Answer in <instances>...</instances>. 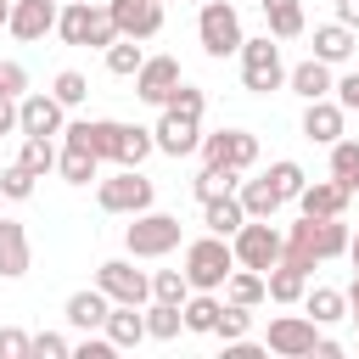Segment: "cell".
<instances>
[{
  "label": "cell",
  "mask_w": 359,
  "mask_h": 359,
  "mask_svg": "<svg viewBox=\"0 0 359 359\" xmlns=\"http://www.w3.org/2000/svg\"><path fill=\"white\" fill-rule=\"evenodd\" d=\"M107 17L123 39H151L163 34V0H107Z\"/></svg>",
  "instance_id": "obj_12"
},
{
  "label": "cell",
  "mask_w": 359,
  "mask_h": 359,
  "mask_svg": "<svg viewBox=\"0 0 359 359\" xmlns=\"http://www.w3.org/2000/svg\"><path fill=\"white\" fill-rule=\"evenodd\" d=\"M236 185H241V174H236V168H208V163H202V174L191 180L196 202H208V196H219V191H236Z\"/></svg>",
  "instance_id": "obj_39"
},
{
  "label": "cell",
  "mask_w": 359,
  "mask_h": 359,
  "mask_svg": "<svg viewBox=\"0 0 359 359\" xmlns=\"http://www.w3.org/2000/svg\"><path fill=\"white\" fill-rule=\"evenodd\" d=\"M151 151H157L151 129H140V123H123V135H118V168H140Z\"/></svg>",
  "instance_id": "obj_32"
},
{
  "label": "cell",
  "mask_w": 359,
  "mask_h": 359,
  "mask_svg": "<svg viewBox=\"0 0 359 359\" xmlns=\"http://www.w3.org/2000/svg\"><path fill=\"white\" fill-rule=\"evenodd\" d=\"M151 180L140 174V168H118L112 180H101L95 185V202H101V213H146L151 208Z\"/></svg>",
  "instance_id": "obj_7"
},
{
  "label": "cell",
  "mask_w": 359,
  "mask_h": 359,
  "mask_svg": "<svg viewBox=\"0 0 359 359\" xmlns=\"http://www.w3.org/2000/svg\"><path fill=\"white\" fill-rule=\"evenodd\" d=\"M348 258H353V275H359V230L348 236Z\"/></svg>",
  "instance_id": "obj_54"
},
{
  "label": "cell",
  "mask_w": 359,
  "mask_h": 359,
  "mask_svg": "<svg viewBox=\"0 0 359 359\" xmlns=\"http://www.w3.org/2000/svg\"><path fill=\"white\" fill-rule=\"evenodd\" d=\"M6 17H11V0H0V28H6Z\"/></svg>",
  "instance_id": "obj_55"
},
{
  "label": "cell",
  "mask_w": 359,
  "mask_h": 359,
  "mask_svg": "<svg viewBox=\"0 0 359 359\" xmlns=\"http://www.w3.org/2000/svg\"><path fill=\"white\" fill-rule=\"evenodd\" d=\"M56 174H62L67 185H90V180H101V157L84 151V146H62V151H56Z\"/></svg>",
  "instance_id": "obj_27"
},
{
  "label": "cell",
  "mask_w": 359,
  "mask_h": 359,
  "mask_svg": "<svg viewBox=\"0 0 359 359\" xmlns=\"http://www.w3.org/2000/svg\"><path fill=\"white\" fill-rule=\"evenodd\" d=\"M224 297H230V303H241V309H258V303H264V275L236 264V269H230V280H224Z\"/></svg>",
  "instance_id": "obj_35"
},
{
  "label": "cell",
  "mask_w": 359,
  "mask_h": 359,
  "mask_svg": "<svg viewBox=\"0 0 359 359\" xmlns=\"http://www.w3.org/2000/svg\"><path fill=\"white\" fill-rule=\"evenodd\" d=\"M0 90L6 95H28V67L22 62H0Z\"/></svg>",
  "instance_id": "obj_45"
},
{
  "label": "cell",
  "mask_w": 359,
  "mask_h": 359,
  "mask_svg": "<svg viewBox=\"0 0 359 359\" xmlns=\"http://www.w3.org/2000/svg\"><path fill=\"white\" fill-rule=\"evenodd\" d=\"M219 309H224V303H219L213 292H191V297L180 303V314H185V331H208V337H213V320H219Z\"/></svg>",
  "instance_id": "obj_36"
},
{
  "label": "cell",
  "mask_w": 359,
  "mask_h": 359,
  "mask_svg": "<svg viewBox=\"0 0 359 359\" xmlns=\"http://www.w3.org/2000/svg\"><path fill=\"white\" fill-rule=\"evenodd\" d=\"M140 62H146L140 39H123V34H118V39L107 45V73H112V79H135V73H140Z\"/></svg>",
  "instance_id": "obj_34"
},
{
  "label": "cell",
  "mask_w": 359,
  "mask_h": 359,
  "mask_svg": "<svg viewBox=\"0 0 359 359\" xmlns=\"http://www.w3.org/2000/svg\"><path fill=\"white\" fill-rule=\"evenodd\" d=\"M140 314H146V337L151 342H174L180 331H185V314H180V303H140Z\"/></svg>",
  "instance_id": "obj_29"
},
{
  "label": "cell",
  "mask_w": 359,
  "mask_h": 359,
  "mask_svg": "<svg viewBox=\"0 0 359 359\" xmlns=\"http://www.w3.org/2000/svg\"><path fill=\"white\" fill-rule=\"evenodd\" d=\"M95 286H101L112 303H151V275L135 269L129 258H107V264L95 269Z\"/></svg>",
  "instance_id": "obj_11"
},
{
  "label": "cell",
  "mask_w": 359,
  "mask_h": 359,
  "mask_svg": "<svg viewBox=\"0 0 359 359\" xmlns=\"http://www.w3.org/2000/svg\"><path fill=\"white\" fill-rule=\"evenodd\" d=\"M107 309H112V297H107L101 286H84V292L67 297V325H79V331H101Z\"/></svg>",
  "instance_id": "obj_23"
},
{
  "label": "cell",
  "mask_w": 359,
  "mask_h": 359,
  "mask_svg": "<svg viewBox=\"0 0 359 359\" xmlns=\"http://www.w3.org/2000/svg\"><path fill=\"white\" fill-rule=\"evenodd\" d=\"M331 101H337L342 112H359V73H348V79H337V84H331Z\"/></svg>",
  "instance_id": "obj_46"
},
{
  "label": "cell",
  "mask_w": 359,
  "mask_h": 359,
  "mask_svg": "<svg viewBox=\"0 0 359 359\" xmlns=\"http://www.w3.org/2000/svg\"><path fill=\"white\" fill-rule=\"evenodd\" d=\"M202 163L208 168H236V174H247L252 163H258V135H247V129H219V135H202Z\"/></svg>",
  "instance_id": "obj_8"
},
{
  "label": "cell",
  "mask_w": 359,
  "mask_h": 359,
  "mask_svg": "<svg viewBox=\"0 0 359 359\" xmlns=\"http://www.w3.org/2000/svg\"><path fill=\"white\" fill-rule=\"evenodd\" d=\"M28 353H34V359H67L73 342H67L62 331H39V337H28Z\"/></svg>",
  "instance_id": "obj_44"
},
{
  "label": "cell",
  "mask_w": 359,
  "mask_h": 359,
  "mask_svg": "<svg viewBox=\"0 0 359 359\" xmlns=\"http://www.w3.org/2000/svg\"><path fill=\"white\" fill-rule=\"evenodd\" d=\"M331 180L348 196L359 191V140H331Z\"/></svg>",
  "instance_id": "obj_33"
},
{
  "label": "cell",
  "mask_w": 359,
  "mask_h": 359,
  "mask_svg": "<svg viewBox=\"0 0 359 359\" xmlns=\"http://www.w3.org/2000/svg\"><path fill=\"white\" fill-rule=\"evenodd\" d=\"M337 22H348L359 34V0H337Z\"/></svg>",
  "instance_id": "obj_53"
},
{
  "label": "cell",
  "mask_w": 359,
  "mask_h": 359,
  "mask_svg": "<svg viewBox=\"0 0 359 359\" xmlns=\"http://www.w3.org/2000/svg\"><path fill=\"white\" fill-rule=\"evenodd\" d=\"M303 309H309L314 325H337V320H348V297H342L337 286H314V292H303Z\"/></svg>",
  "instance_id": "obj_30"
},
{
  "label": "cell",
  "mask_w": 359,
  "mask_h": 359,
  "mask_svg": "<svg viewBox=\"0 0 359 359\" xmlns=\"http://www.w3.org/2000/svg\"><path fill=\"white\" fill-rule=\"evenodd\" d=\"M236 196H241V213H247V219H275V213H280V191H275L269 180H241Z\"/></svg>",
  "instance_id": "obj_28"
},
{
  "label": "cell",
  "mask_w": 359,
  "mask_h": 359,
  "mask_svg": "<svg viewBox=\"0 0 359 359\" xmlns=\"http://www.w3.org/2000/svg\"><path fill=\"white\" fill-rule=\"evenodd\" d=\"M230 269H236V252H230V236H196L191 247H185V280H191V292H219L224 280H230Z\"/></svg>",
  "instance_id": "obj_2"
},
{
  "label": "cell",
  "mask_w": 359,
  "mask_h": 359,
  "mask_svg": "<svg viewBox=\"0 0 359 359\" xmlns=\"http://www.w3.org/2000/svg\"><path fill=\"white\" fill-rule=\"evenodd\" d=\"M123 247H129V258H163V252L180 247V219H174V213H157V208L129 213Z\"/></svg>",
  "instance_id": "obj_3"
},
{
  "label": "cell",
  "mask_w": 359,
  "mask_h": 359,
  "mask_svg": "<svg viewBox=\"0 0 359 359\" xmlns=\"http://www.w3.org/2000/svg\"><path fill=\"white\" fill-rule=\"evenodd\" d=\"M286 84L303 95V101H320V95H331V67L320 62V56H309V62H297V67H286Z\"/></svg>",
  "instance_id": "obj_24"
},
{
  "label": "cell",
  "mask_w": 359,
  "mask_h": 359,
  "mask_svg": "<svg viewBox=\"0 0 359 359\" xmlns=\"http://www.w3.org/2000/svg\"><path fill=\"white\" fill-rule=\"evenodd\" d=\"M314 56H320L325 67L348 62V56H353V28H348V22H320V28H314Z\"/></svg>",
  "instance_id": "obj_26"
},
{
  "label": "cell",
  "mask_w": 359,
  "mask_h": 359,
  "mask_svg": "<svg viewBox=\"0 0 359 359\" xmlns=\"http://www.w3.org/2000/svg\"><path fill=\"white\" fill-rule=\"evenodd\" d=\"M348 224H342V213L337 219H297L292 230H286V241H280V264H297V269H314V264H325V258H342L348 252Z\"/></svg>",
  "instance_id": "obj_1"
},
{
  "label": "cell",
  "mask_w": 359,
  "mask_h": 359,
  "mask_svg": "<svg viewBox=\"0 0 359 359\" xmlns=\"http://www.w3.org/2000/svg\"><path fill=\"white\" fill-rule=\"evenodd\" d=\"M297 208H303L309 219H337V213L348 208V191H342L337 180H314V185L297 191Z\"/></svg>",
  "instance_id": "obj_20"
},
{
  "label": "cell",
  "mask_w": 359,
  "mask_h": 359,
  "mask_svg": "<svg viewBox=\"0 0 359 359\" xmlns=\"http://www.w3.org/2000/svg\"><path fill=\"white\" fill-rule=\"evenodd\" d=\"M73 359H112V342H107V331H101V337H84V342L73 348Z\"/></svg>",
  "instance_id": "obj_49"
},
{
  "label": "cell",
  "mask_w": 359,
  "mask_h": 359,
  "mask_svg": "<svg viewBox=\"0 0 359 359\" xmlns=\"http://www.w3.org/2000/svg\"><path fill=\"white\" fill-rule=\"evenodd\" d=\"M6 28L17 34V39H45V34H56V0H11V17H6Z\"/></svg>",
  "instance_id": "obj_16"
},
{
  "label": "cell",
  "mask_w": 359,
  "mask_h": 359,
  "mask_svg": "<svg viewBox=\"0 0 359 359\" xmlns=\"http://www.w3.org/2000/svg\"><path fill=\"white\" fill-rule=\"evenodd\" d=\"M62 123H67V107L56 95H45V90L17 95V129L22 135H62Z\"/></svg>",
  "instance_id": "obj_13"
},
{
  "label": "cell",
  "mask_w": 359,
  "mask_h": 359,
  "mask_svg": "<svg viewBox=\"0 0 359 359\" xmlns=\"http://www.w3.org/2000/svg\"><path fill=\"white\" fill-rule=\"evenodd\" d=\"M241 84L252 95H269L286 84V62H280V45L264 34V39H241Z\"/></svg>",
  "instance_id": "obj_5"
},
{
  "label": "cell",
  "mask_w": 359,
  "mask_h": 359,
  "mask_svg": "<svg viewBox=\"0 0 359 359\" xmlns=\"http://www.w3.org/2000/svg\"><path fill=\"white\" fill-rule=\"evenodd\" d=\"M112 39H118V28H112V17H107V6H101V11H95V22H90V45H95V50H107Z\"/></svg>",
  "instance_id": "obj_48"
},
{
  "label": "cell",
  "mask_w": 359,
  "mask_h": 359,
  "mask_svg": "<svg viewBox=\"0 0 359 359\" xmlns=\"http://www.w3.org/2000/svg\"><path fill=\"white\" fill-rule=\"evenodd\" d=\"M0 196H6V202H28V196H34V174H28L22 163L0 168Z\"/></svg>",
  "instance_id": "obj_43"
},
{
  "label": "cell",
  "mask_w": 359,
  "mask_h": 359,
  "mask_svg": "<svg viewBox=\"0 0 359 359\" xmlns=\"http://www.w3.org/2000/svg\"><path fill=\"white\" fill-rule=\"evenodd\" d=\"M101 331H107L112 348H135V342H146V314H140V303H112L107 320H101Z\"/></svg>",
  "instance_id": "obj_18"
},
{
  "label": "cell",
  "mask_w": 359,
  "mask_h": 359,
  "mask_svg": "<svg viewBox=\"0 0 359 359\" xmlns=\"http://www.w3.org/2000/svg\"><path fill=\"white\" fill-rule=\"evenodd\" d=\"M264 180H269V185L280 191V202H297V191L309 185V174H303V168H297L292 157H280V163H269V174H264Z\"/></svg>",
  "instance_id": "obj_38"
},
{
  "label": "cell",
  "mask_w": 359,
  "mask_h": 359,
  "mask_svg": "<svg viewBox=\"0 0 359 359\" xmlns=\"http://www.w3.org/2000/svg\"><path fill=\"white\" fill-rule=\"evenodd\" d=\"M342 107L331 101V95H320V101H309L303 107V135L314 140V146H331V140H342Z\"/></svg>",
  "instance_id": "obj_17"
},
{
  "label": "cell",
  "mask_w": 359,
  "mask_h": 359,
  "mask_svg": "<svg viewBox=\"0 0 359 359\" xmlns=\"http://www.w3.org/2000/svg\"><path fill=\"white\" fill-rule=\"evenodd\" d=\"M28 258H34V252H28V230L0 213V275H6V280L28 275Z\"/></svg>",
  "instance_id": "obj_19"
},
{
  "label": "cell",
  "mask_w": 359,
  "mask_h": 359,
  "mask_svg": "<svg viewBox=\"0 0 359 359\" xmlns=\"http://www.w3.org/2000/svg\"><path fill=\"white\" fill-rule=\"evenodd\" d=\"M34 180H45L50 168H56V146H50V135H22V157H17Z\"/></svg>",
  "instance_id": "obj_37"
},
{
  "label": "cell",
  "mask_w": 359,
  "mask_h": 359,
  "mask_svg": "<svg viewBox=\"0 0 359 359\" xmlns=\"http://www.w3.org/2000/svg\"><path fill=\"white\" fill-rule=\"evenodd\" d=\"M247 331H252V314H247L241 303H224V309H219V320H213V337H224V342H230V337H247Z\"/></svg>",
  "instance_id": "obj_42"
},
{
  "label": "cell",
  "mask_w": 359,
  "mask_h": 359,
  "mask_svg": "<svg viewBox=\"0 0 359 359\" xmlns=\"http://www.w3.org/2000/svg\"><path fill=\"white\" fill-rule=\"evenodd\" d=\"M62 135H67V146L95 151L101 163H118V135H123V123H112V118H79V123H62Z\"/></svg>",
  "instance_id": "obj_15"
},
{
  "label": "cell",
  "mask_w": 359,
  "mask_h": 359,
  "mask_svg": "<svg viewBox=\"0 0 359 359\" xmlns=\"http://www.w3.org/2000/svg\"><path fill=\"white\" fill-rule=\"evenodd\" d=\"M303 292H309V269H297V264H269L264 269V297L269 303H303Z\"/></svg>",
  "instance_id": "obj_21"
},
{
  "label": "cell",
  "mask_w": 359,
  "mask_h": 359,
  "mask_svg": "<svg viewBox=\"0 0 359 359\" xmlns=\"http://www.w3.org/2000/svg\"><path fill=\"white\" fill-rule=\"evenodd\" d=\"M11 129H17V95L0 90V135H11Z\"/></svg>",
  "instance_id": "obj_52"
},
{
  "label": "cell",
  "mask_w": 359,
  "mask_h": 359,
  "mask_svg": "<svg viewBox=\"0 0 359 359\" xmlns=\"http://www.w3.org/2000/svg\"><path fill=\"white\" fill-rule=\"evenodd\" d=\"M95 11H101V6H90V0H62V11H56V34H62L67 45H90V22H95Z\"/></svg>",
  "instance_id": "obj_25"
},
{
  "label": "cell",
  "mask_w": 359,
  "mask_h": 359,
  "mask_svg": "<svg viewBox=\"0 0 359 359\" xmlns=\"http://www.w3.org/2000/svg\"><path fill=\"white\" fill-rule=\"evenodd\" d=\"M180 90V62L174 56H146L140 73H135V95L146 107H168V95Z\"/></svg>",
  "instance_id": "obj_14"
},
{
  "label": "cell",
  "mask_w": 359,
  "mask_h": 359,
  "mask_svg": "<svg viewBox=\"0 0 359 359\" xmlns=\"http://www.w3.org/2000/svg\"><path fill=\"white\" fill-rule=\"evenodd\" d=\"M151 140H157L163 157H191V151L202 146V118H196V112H180V107H163Z\"/></svg>",
  "instance_id": "obj_10"
},
{
  "label": "cell",
  "mask_w": 359,
  "mask_h": 359,
  "mask_svg": "<svg viewBox=\"0 0 359 359\" xmlns=\"http://www.w3.org/2000/svg\"><path fill=\"white\" fill-rule=\"evenodd\" d=\"M168 107H180V112H196V118H202V107H208V101H202V90H196V84H185V79H180V90L168 95Z\"/></svg>",
  "instance_id": "obj_47"
},
{
  "label": "cell",
  "mask_w": 359,
  "mask_h": 359,
  "mask_svg": "<svg viewBox=\"0 0 359 359\" xmlns=\"http://www.w3.org/2000/svg\"><path fill=\"white\" fill-rule=\"evenodd\" d=\"M314 342H320V325L309 314H275L264 331V348L280 359H303V353H314Z\"/></svg>",
  "instance_id": "obj_9"
},
{
  "label": "cell",
  "mask_w": 359,
  "mask_h": 359,
  "mask_svg": "<svg viewBox=\"0 0 359 359\" xmlns=\"http://www.w3.org/2000/svg\"><path fill=\"white\" fill-rule=\"evenodd\" d=\"M280 241H286V236H280L269 219H247V224L230 236V252H236L241 269H258V275H264L269 264H280Z\"/></svg>",
  "instance_id": "obj_6"
},
{
  "label": "cell",
  "mask_w": 359,
  "mask_h": 359,
  "mask_svg": "<svg viewBox=\"0 0 359 359\" xmlns=\"http://www.w3.org/2000/svg\"><path fill=\"white\" fill-rule=\"evenodd\" d=\"M50 95H56L62 107H79V101L90 95V79H84L79 67H62V73H56V84H50Z\"/></svg>",
  "instance_id": "obj_41"
},
{
  "label": "cell",
  "mask_w": 359,
  "mask_h": 359,
  "mask_svg": "<svg viewBox=\"0 0 359 359\" xmlns=\"http://www.w3.org/2000/svg\"><path fill=\"white\" fill-rule=\"evenodd\" d=\"M151 297H157V303H185V297H191L185 269H157V275H151Z\"/></svg>",
  "instance_id": "obj_40"
},
{
  "label": "cell",
  "mask_w": 359,
  "mask_h": 359,
  "mask_svg": "<svg viewBox=\"0 0 359 359\" xmlns=\"http://www.w3.org/2000/svg\"><path fill=\"white\" fill-rule=\"evenodd\" d=\"M202 224H208L213 236H236V230L247 224V213H241V196H236V191H219V196H208V202H202Z\"/></svg>",
  "instance_id": "obj_22"
},
{
  "label": "cell",
  "mask_w": 359,
  "mask_h": 359,
  "mask_svg": "<svg viewBox=\"0 0 359 359\" xmlns=\"http://www.w3.org/2000/svg\"><path fill=\"white\" fill-rule=\"evenodd\" d=\"M0 359H28V337L6 325V331H0Z\"/></svg>",
  "instance_id": "obj_50"
},
{
  "label": "cell",
  "mask_w": 359,
  "mask_h": 359,
  "mask_svg": "<svg viewBox=\"0 0 359 359\" xmlns=\"http://www.w3.org/2000/svg\"><path fill=\"white\" fill-rule=\"evenodd\" d=\"M196 39L208 56H236L241 50V11L230 0H202V17H196Z\"/></svg>",
  "instance_id": "obj_4"
},
{
  "label": "cell",
  "mask_w": 359,
  "mask_h": 359,
  "mask_svg": "<svg viewBox=\"0 0 359 359\" xmlns=\"http://www.w3.org/2000/svg\"><path fill=\"white\" fill-rule=\"evenodd\" d=\"M269 17V39H297L303 34V0H258Z\"/></svg>",
  "instance_id": "obj_31"
},
{
  "label": "cell",
  "mask_w": 359,
  "mask_h": 359,
  "mask_svg": "<svg viewBox=\"0 0 359 359\" xmlns=\"http://www.w3.org/2000/svg\"><path fill=\"white\" fill-rule=\"evenodd\" d=\"M258 353H269L264 342H247V337H230L224 342V359H258Z\"/></svg>",
  "instance_id": "obj_51"
}]
</instances>
